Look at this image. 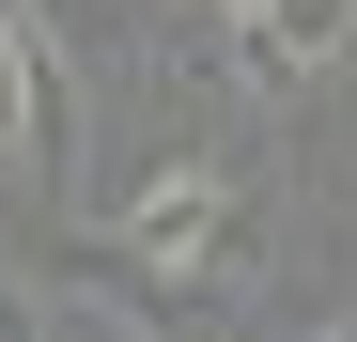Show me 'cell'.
Wrapping results in <instances>:
<instances>
[{
    "label": "cell",
    "instance_id": "6da1fadb",
    "mask_svg": "<svg viewBox=\"0 0 357 342\" xmlns=\"http://www.w3.org/2000/svg\"><path fill=\"white\" fill-rule=\"evenodd\" d=\"M125 265L155 280L171 311H187V296H233V280L264 265V202L233 187L218 156H155L140 202H125Z\"/></svg>",
    "mask_w": 357,
    "mask_h": 342
},
{
    "label": "cell",
    "instance_id": "7a4b0ae2",
    "mask_svg": "<svg viewBox=\"0 0 357 342\" xmlns=\"http://www.w3.org/2000/svg\"><path fill=\"white\" fill-rule=\"evenodd\" d=\"M233 47H249L264 78H311L357 47V0H233Z\"/></svg>",
    "mask_w": 357,
    "mask_h": 342
},
{
    "label": "cell",
    "instance_id": "3957f363",
    "mask_svg": "<svg viewBox=\"0 0 357 342\" xmlns=\"http://www.w3.org/2000/svg\"><path fill=\"white\" fill-rule=\"evenodd\" d=\"M16 140H31V31L0 16V156H16Z\"/></svg>",
    "mask_w": 357,
    "mask_h": 342
},
{
    "label": "cell",
    "instance_id": "277c9868",
    "mask_svg": "<svg viewBox=\"0 0 357 342\" xmlns=\"http://www.w3.org/2000/svg\"><path fill=\"white\" fill-rule=\"evenodd\" d=\"M0 342H47V327H31V296H0Z\"/></svg>",
    "mask_w": 357,
    "mask_h": 342
},
{
    "label": "cell",
    "instance_id": "5b68a950",
    "mask_svg": "<svg viewBox=\"0 0 357 342\" xmlns=\"http://www.w3.org/2000/svg\"><path fill=\"white\" fill-rule=\"evenodd\" d=\"M326 342H357V327H326Z\"/></svg>",
    "mask_w": 357,
    "mask_h": 342
}]
</instances>
